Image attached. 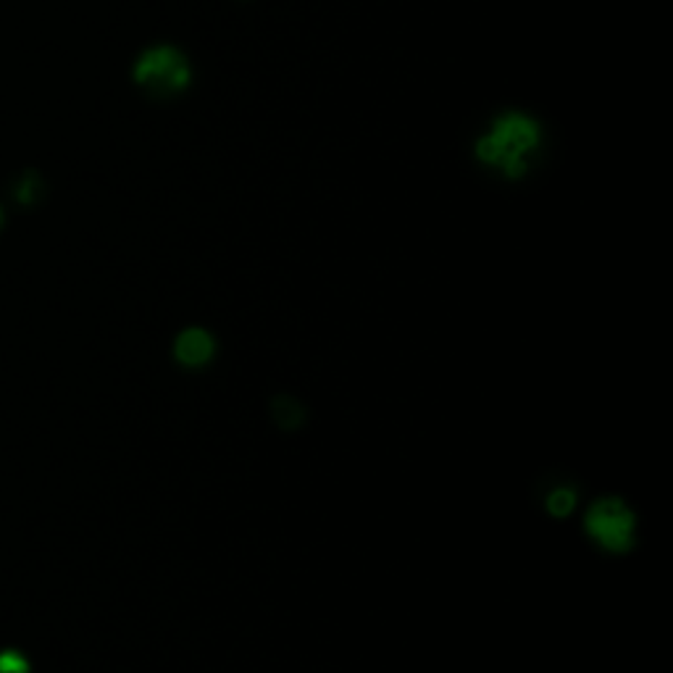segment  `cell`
Wrapping results in <instances>:
<instances>
[{"label":"cell","mask_w":673,"mask_h":673,"mask_svg":"<svg viewBox=\"0 0 673 673\" xmlns=\"http://www.w3.org/2000/svg\"><path fill=\"white\" fill-rule=\"evenodd\" d=\"M135 79L150 93L171 95L190 85V64L174 47H153L137 61Z\"/></svg>","instance_id":"7a4b0ae2"},{"label":"cell","mask_w":673,"mask_h":673,"mask_svg":"<svg viewBox=\"0 0 673 673\" xmlns=\"http://www.w3.org/2000/svg\"><path fill=\"white\" fill-rule=\"evenodd\" d=\"M542 132L537 121L524 114L500 116L492 124L490 132L479 140L477 153L487 167L498 169L505 177H521L532 167V158L537 156Z\"/></svg>","instance_id":"6da1fadb"}]
</instances>
